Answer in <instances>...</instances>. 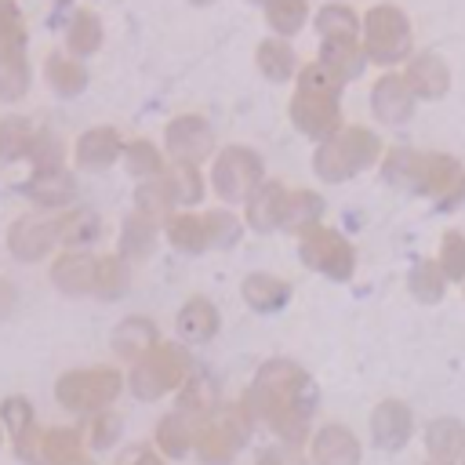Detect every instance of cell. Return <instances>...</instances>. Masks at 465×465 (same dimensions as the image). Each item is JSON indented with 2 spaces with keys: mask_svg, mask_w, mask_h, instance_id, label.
I'll return each mask as SVG.
<instances>
[{
  "mask_svg": "<svg viewBox=\"0 0 465 465\" xmlns=\"http://www.w3.org/2000/svg\"><path fill=\"white\" fill-rule=\"evenodd\" d=\"M196 363L189 356V349L182 341H156L149 349L145 360H138L134 367H127V392L142 403H156L171 392H178L189 378H193Z\"/></svg>",
  "mask_w": 465,
  "mask_h": 465,
  "instance_id": "cell-1",
  "label": "cell"
},
{
  "mask_svg": "<svg viewBox=\"0 0 465 465\" xmlns=\"http://www.w3.org/2000/svg\"><path fill=\"white\" fill-rule=\"evenodd\" d=\"M127 389V371L109 367V363H94V367H73L54 381V400L62 411L91 418L98 411H109L120 392Z\"/></svg>",
  "mask_w": 465,
  "mask_h": 465,
  "instance_id": "cell-2",
  "label": "cell"
},
{
  "mask_svg": "<svg viewBox=\"0 0 465 465\" xmlns=\"http://www.w3.org/2000/svg\"><path fill=\"white\" fill-rule=\"evenodd\" d=\"M254 432V418L251 411L236 400V403H222V411L200 425L196 432V447L193 458L200 465H232L236 450L247 443V436Z\"/></svg>",
  "mask_w": 465,
  "mask_h": 465,
  "instance_id": "cell-3",
  "label": "cell"
},
{
  "mask_svg": "<svg viewBox=\"0 0 465 465\" xmlns=\"http://www.w3.org/2000/svg\"><path fill=\"white\" fill-rule=\"evenodd\" d=\"M7 251L18 262H47L58 251V232H54V218H40V214H22L7 225Z\"/></svg>",
  "mask_w": 465,
  "mask_h": 465,
  "instance_id": "cell-4",
  "label": "cell"
},
{
  "mask_svg": "<svg viewBox=\"0 0 465 465\" xmlns=\"http://www.w3.org/2000/svg\"><path fill=\"white\" fill-rule=\"evenodd\" d=\"M163 138H167L171 160H178V163H200V160L211 156V149H214V131H211V124H207L203 116H196V113L174 116V120L167 124Z\"/></svg>",
  "mask_w": 465,
  "mask_h": 465,
  "instance_id": "cell-5",
  "label": "cell"
},
{
  "mask_svg": "<svg viewBox=\"0 0 465 465\" xmlns=\"http://www.w3.org/2000/svg\"><path fill=\"white\" fill-rule=\"evenodd\" d=\"M22 193L29 203H36L40 211H69L76 207V196H80V182L65 171V167H47V171H33L25 182H22Z\"/></svg>",
  "mask_w": 465,
  "mask_h": 465,
  "instance_id": "cell-6",
  "label": "cell"
},
{
  "mask_svg": "<svg viewBox=\"0 0 465 465\" xmlns=\"http://www.w3.org/2000/svg\"><path fill=\"white\" fill-rule=\"evenodd\" d=\"M51 283L69 294V298H80V294H94V280H98V258L91 251H58L51 258V269H47Z\"/></svg>",
  "mask_w": 465,
  "mask_h": 465,
  "instance_id": "cell-7",
  "label": "cell"
},
{
  "mask_svg": "<svg viewBox=\"0 0 465 465\" xmlns=\"http://www.w3.org/2000/svg\"><path fill=\"white\" fill-rule=\"evenodd\" d=\"M254 178H258V163L247 149H225L211 167V182L222 200H243L251 193Z\"/></svg>",
  "mask_w": 465,
  "mask_h": 465,
  "instance_id": "cell-8",
  "label": "cell"
},
{
  "mask_svg": "<svg viewBox=\"0 0 465 465\" xmlns=\"http://www.w3.org/2000/svg\"><path fill=\"white\" fill-rule=\"evenodd\" d=\"M218 327H222L218 305H214L211 298H203V294H189V298L178 305V312H174V331H178V338L189 341V345L211 341V338L218 334Z\"/></svg>",
  "mask_w": 465,
  "mask_h": 465,
  "instance_id": "cell-9",
  "label": "cell"
},
{
  "mask_svg": "<svg viewBox=\"0 0 465 465\" xmlns=\"http://www.w3.org/2000/svg\"><path fill=\"white\" fill-rule=\"evenodd\" d=\"M174 411L189 414L196 425L211 421L218 411H222V392H218V381L207 374V371H193V378L174 392Z\"/></svg>",
  "mask_w": 465,
  "mask_h": 465,
  "instance_id": "cell-10",
  "label": "cell"
},
{
  "mask_svg": "<svg viewBox=\"0 0 465 465\" xmlns=\"http://www.w3.org/2000/svg\"><path fill=\"white\" fill-rule=\"evenodd\" d=\"M163 236L174 251H185V254H203V251H214V236H211V222H207V211H178L163 222Z\"/></svg>",
  "mask_w": 465,
  "mask_h": 465,
  "instance_id": "cell-11",
  "label": "cell"
},
{
  "mask_svg": "<svg viewBox=\"0 0 465 465\" xmlns=\"http://www.w3.org/2000/svg\"><path fill=\"white\" fill-rule=\"evenodd\" d=\"M156 341H160V331H156V323H153L149 316H127V320H120L116 331H113V356H116L120 363L134 367L138 360L149 356V349H153Z\"/></svg>",
  "mask_w": 465,
  "mask_h": 465,
  "instance_id": "cell-12",
  "label": "cell"
},
{
  "mask_svg": "<svg viewBox=\"0 0 465 465\" xmlns=\"http://www.w3.org/2000/svg\"><path fill=\"white\" fill-rule=\"evenodd\" d=\"M196 432H200V425H196L189 414L167 411V414L156 421V429H153V447H156L167 461H178V458H189V454H193Z\"/></svg>",
  "mask_w": 465,
  "mask_h": 465,
  "instance_id": "cell-13",
  "label": "cell"
},
{
  "mask_svg": "<svg viewBox=\"0 0 465 465\" xmlns=\"http://www.w3.org/2000/svg\"><path fill=\"white\" fill-rule=\"evenodd\" d=\"M54 232H58V243L65 251H87L102 236V218L94 207L76 203V207L54 214Z\"/></svg>",
  "mask_w": 465,
  "mask_h": 465,
  "instance_id": "cell-14",
  "label": "cell"
},
{
  "mask_svg": "<svg viewBox=\"0 0 465 465\" xmlns=\"http://www.w3.org/2000/svg\"><path fill=\"white\" fill-rule=\"evenodd\" d=\"M73 156L84 171H105V167L116 163V156H124V142L113 127H91L76 138Z\"/></svg>",
  "mask_w": 465,
  "mask_h": 465,
  "instance_id": "cell-15",
  "label": "cell"
},
{
  "mask_svg": "<svg viewBox=\"0 0 465 465\" xmlns=\"http://www.w3.org/2000/svg\"><path fill=\"white\" fill-rule=\"evenodd\" d=\"M156 240H160V222L131 211L124 218V229H120V240H116V254H124L131 265L134 262H145L153 251H156Z\"/></svg>",
  "mask_w": 465,
  "mask_h": 465,
  "instance_id": "cell-16",
  "label": "cell"
},
{
  "mask_svg": "<svg viewBox=\"0 0 465 465\" xmlns=\"http://www.w3.org/2000/svg\"><path fill=\"white\" fill-rule=\"evenodd\" d=\"M309 454H312V465H356L360 447L341 425H327L309 440Z\"/></svg>",
  "mask_w": 465,
  "mask_h": 465,
  "instance_id": "cell-17",
  "label": "cell"
},
{
  "mask_svg": "<svg viewBox=\"0 0 465 465\" xmlns=\"http://www.w3.org/2000/svg\"><path fill=\"white\" fill-rule=\"evenodd\" d=\"M160 182H163V189H167V196H171L174 207L193 211V207L203 200V174H200L196 163H178V160H171V163L163 167Z\"/></svg>",
  "mask_w": 465,
  "mask_h": 465,
  "instance_id": "cell-18",
  "label": "cell"
},
{
  "mask_svg": "<svg viewBox=\"0 0 465 465\" xmlns=\"http://www.w3.org/2000/svg\"><path fill=\"white\" fill-rule=\"evenodd\" d=\"M87 454L84 425H47L44 429V458L47 465H65L73 458Z\"/></svg>",
  "mask_w": 465,
  "mask_h": 465,
  "instance_id": "cell-19",
  "label": "cell"
},
{
  "mask_svg": "<svg viewBox=\"0 0 465 465\" xmlns=\"http://www.w3.org/2000/svg\"><path fill=\"white\" fill-rule=\"evenodd\" d=\"M131 287V262L124 254H102L98 258V280H94V298L102 302H116L124 298Z\"/></svg>",
  "mask_w": 465,
  "mask_h": 465,
  "instance_id": "cell-20",
  "label": "cell"
},
{
  "mask_svg": "<svg viewBox=\"0 0 465 465\" xmlns=\"http://www.w3.org/2000/svg\"><path fill=\"white\" fill-rule=\"evenodd\" d=\"M84 440H87V450H94V454L116 450V443L124 440V414L116 407H109V411L84 418Z\"/></svg>",
  "mask_w": 465,
  "mask_h": 465,
  "instance_id": "cell-21",
  "label": "cell"
},
{
  "mask_svg": "<svg viewBox=\"0 0 465 465\" xmlns=\"http://www.w3.org/2000/svg\"><path fill=\"white\" fill-rule=\"evenodd\" d=\"M65 47L73 58H87L91 51L102 47V18L87 7H80L73 18H69V29H65Z\"/></svg>",
  "mask_w": 465,
  "mask_h": 465,
  "instance_id": "cell-22",
  "label": "cell"
},
{
  "mask_svg": "<svg viewBox=\"0 0 465 465\" xmlns=\"http://www.w3.org/2000/svg\"><path fill=\"white\" fill-rule=\"evenodd\" d=\"M44 73H47L51 91H54V94H65V98L80 94L84 84H87V69H84L80 58H73V54H51Z\"/></svg>",
  "mask_w": 465,
  "mask_h": 465,
  "instance_id": "cell-23",
  "label": "cell"
},
{
  "mask_svg": "<svg viewBox=\"0 0 465 465\" xmlns=\"http://www.w3.org/2000/svg\"><path fill=\"white\" fill-rule=\"evenodd\" d=\"M240 291H243V302L258 312H272L287 302V283H280L276 276H265V272H251L240 283Z\"/></svg>",
  "mask_w": 465,
  "mask_h": 465,
  "instance_id": "cell-24",
  "label": "cell"
},
{
  "mask_svg": "<svg viewBox=\"0 0 465 465\" xmlns=\"http://www.w3.org/2000/svg\"><path fill=\"white\" fill-rule=\"evenodd\" d=\"M33 138H36V131H33V124L25 116H15V113L11 116H0V160L4 163L29 156Z\"/></svg>",
  "mask_w": 465,
  "mask_h": 465,
  "instance_id": "cell-25",
  "label": "cell"
},
{
  "mask_svg": "<svg viewBox=\"0 0 465 465\" xmlns=\"http://www.w3.org/2000/svg\"><path fill=\"white\" fill-rule=\"evenodd\" d=\"M124 167L138 178V182H153V178H160L163 174V167H167V160L160 156V149L153 145V142H127L124 145Z\"/></svg>",
  "mask_w": 465,
  "mask_h": 465,
  "instance_id": "cell-26",
  "label": "cell"
},
{
  "mask_svg": "<svg viewBox=\"0 0 465 465\" xmlns=\"http://www.w3.org/2000/svg\"><path fill=\"white\" fill-rule=\"evenodd\" d=\"M29 87V62L22 51H0V102L22 98Z\"/></svg>",
  "mask_w": 465,
  "mask_h": 465,
  "instance_id": "cell-27",
  "label": "cell"
},
{
  "mask_svg": "<svg viewBox=\"0 0 465 465\" xmlns=\"http://www.w3.org/2000/svg\"><path fill=\"white\" fill-rule=\"evenodd\" d=\"M0 425H4V432H7V440L11 436H18V432H25V429H33L36 425V411H33V400L29 396H4L0 400Z\"/></svg>",
  "mask_w": 465,
  "mask_h": 465,
  "instance_id": "cell-28",
  "label": "cell"
},
{
  "mask_svg": "<svg viewBox=\"0 0 465 465\" xmlns=\"http://www.w3.org/2000/svg\"><path fill=\"white\" fill-rule=\"evenodd\" d=\"M29 160H33V167H36V171L62 167V160H65V142H62L54 131H36L33 149H29Z\"/></svg>",
  "mask_w": 465,
  "mask_h": 465,
  "instance_id": "cell-29",
  "label": "cell"
},
{
  "mask_svg": "<svg viewBox=\"0 0 465 465\" xmlns=\"http://www.w3.org/2000/svg\"><path fill=\"white\" fill-rule=\"evenodd\" d=\"M22 47H25L22 11L11 0H0V51H22Z\"/></svg>",
  "mask_w": 465,
  "mask_h": 465,
  "instance_id": "cell-30",
  "label": "cell"
},
{
  "mask_svg": "<svg viewBox=\"0 0 465 465\" xmlns=\"http://www.w3.org/2000/svg\"><path fill=\"white\" fill-rule=\"evenodd\" d=\"M7 443H11V454L22 465H47V458H44V425H33V429L11 436Z\"/></svg>",
  "mask_w": 465,
  "mask_h": 465,
  "instance_id": "cell-31",
  "label": "cell"
},
{
  "mask_svg": "<svg viewBox=\"0 0 465 465\" xmlns=\"http://www.w3.org/2000/svg\"><path fill=\"white\" fill-rule=\"evenodd\" d=\"M207 222H211V236H214V247H229L240 240V222L229 214V211H218L211 207L207 211Z\"/></svg>",
  "mask_w": 465,
  "mask_h": 465,
  "instance_id": "cell-32",
  "label": "cell"
},
{
  "mask_svg": "<svg viewBox=\"0 0 465 465\" xmlns=\"http://www.w3.org/2000/svg\"><path fill=\"white\" fill-rule=\"evenodd\" d=\"M113 465H167V458L153 443H127V447L116 450Z\"/></svg>",
  "mask_w": 465,
  "mask_h": 465,
  "instance_id": "cell-33",
  "label": "cell"
},
{
  "mask_svg": "<svg viewBox=\"0 0 465 465\" xmlns=\"http://www.w3.org/2000/svg\"><path fill=\"white\" fill-rule=\"evenodd\" d=\"M258 465H305V458L294 443H276V447H265L258 454Z\"/></svg>",
  "mask_w": 465,
  "mask_h": 465,
  "instance_id": "cell-34",
  "label": "cell"
},
{
  "mask_svg": "<svg viewBox=\"0 0 465 465\" xmlns=\"http://www.w3.org/2000/svg\"><path fill=\"white\" fill-rule=\"evenodd\" d=\"M18 309V291L11 280H0V320H11Z\"/></svg>",
  "mask_w": 465,
  "mask_h": 465,
  "instance_id": "cell-35",
  "label": "cell"
},
{
  "mask_svg": "<svg viewBox=\"0 0 465 465\" xmlns=\"http://www.w3.org/2000/svg\"><path fill=\"white\" fill-rule=\"evenodd\" d=\"M65 465H98L91 454H80V458H73V461H65Z\"/></svg>",
  "mask_w": 465,
  "mask_h": 465,
  "instance_id": "cell-36",
  "label": "cell"
},
{
  "mask_svg": "<svg viewBox=\"0 0 465 465\" xmlns=\"http://www.w3.org/2000/svg\"><path fill=\"white\" fill-rule=\"evenodd\" d=\"M4 440H7V432H4V425H0V447H4Z\"/></svg>",
  "mask_w": 465,
  "mask_h": 465,
  "instance_id": "cell-37",
  "label": "cell"
},
{
  "mask_svg": "<svg viewBox=\"0 0 465 465\" xmlns=\"http://www.w3.org/2000/svg\"><path fill=\"white\" fill-rule=\"evenodd\" d=\"M193 4H214V0H193Z\"/></svg>",
  "mask_w": 465,
  "mask_h": 465,
  "instance_id": "cell-38",
  "label": "cell"
}]
</instances>
